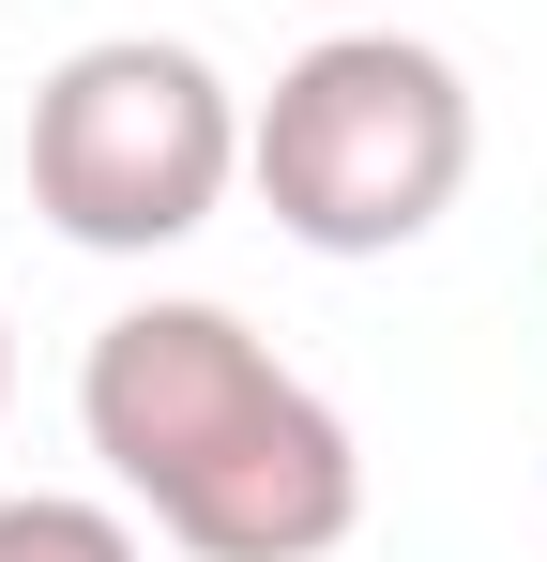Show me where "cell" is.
I'll list each match as a JSON object with an SVG mask.
<instances>
[{"mask_svg":"<svg viewBox=\"0 0 547 562\" xmlns=\"http://www.w3.org/2000/svg\"><path fill=\"white\" fill-rule=\"evenodd\" d=\"M107 486L198 562H335L365 532V441L228 304H122L77 366Z\"/></svg>","mask_w":547,"mask_h":562,"instance_id":"obj_1","label":"cell"},{"mask_svg":"<svg viewBox=\"0 0 547 562\" xmlns=\"http://www.w3.org/2000/svg\"><path fill=\"white\" fill-rule=\"evenodd\" d=\"M244 183L304 259H395L471 183V77L411 31H320L244 106Z\"/></svg>","mask_w":547,"mask_h":562,"instance_id":"obj_2","label":"cell"},{"mask_svg":"<svg viewBox=\"0 0 547 562\" xmlns=\"http://www.w3.org/2000/svg\"><path fill=\"white\" fill-rule=\"evenodd\" d=\"M228 183H244V92L168 31H107L31 92V213L91 259L198 244Z\"/></svg>","mask_w":547,"mask_h":562,"instance_id":"obj_3","label":"cell"},{"mask_svg":"<svg viewBox=\"0 0 547 562\" xmlns=\"http://www.w3.org/2000/svg\"><path fill=\"white\" fill-rule=\"evenodd\" d=\"M0 562H137V532L77 486H31V502H0Z\"/></svg>","mask_w":547,"mask_h":562,"instance_id":"obj_4","label":"cell"},{"mask_svg":"<svg viewBox=\"0 0 547 562\" xmlns=\"http://www.w3.org/2000/svg\"><path fill=\"white\" fill-rule=\"evenodd\" d=\"M0 395H15V350H0Z\"/></svg>","mask_w":547,"mask_h":562,"instance_id":"obj_5","label":"cell"}]
</instances>
